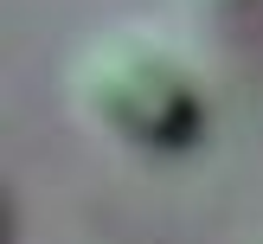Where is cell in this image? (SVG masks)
<instances>
[{"instance_id": "cell-1", "label": "cell", "mask_w": 263, "mask_h": 244, "mask_svg": "<svg viewBox=\"0 0 263 244\" xmlns=\"http://www.w3.org/2000/svg\"><path fill=\"white\" fill-rule=\"evenodd\" d=\"M71 97L97 135L122 141L135 154H180L205 128L199 77L148 32H103L77 58Z\"/></svg>"}]
</instances>
